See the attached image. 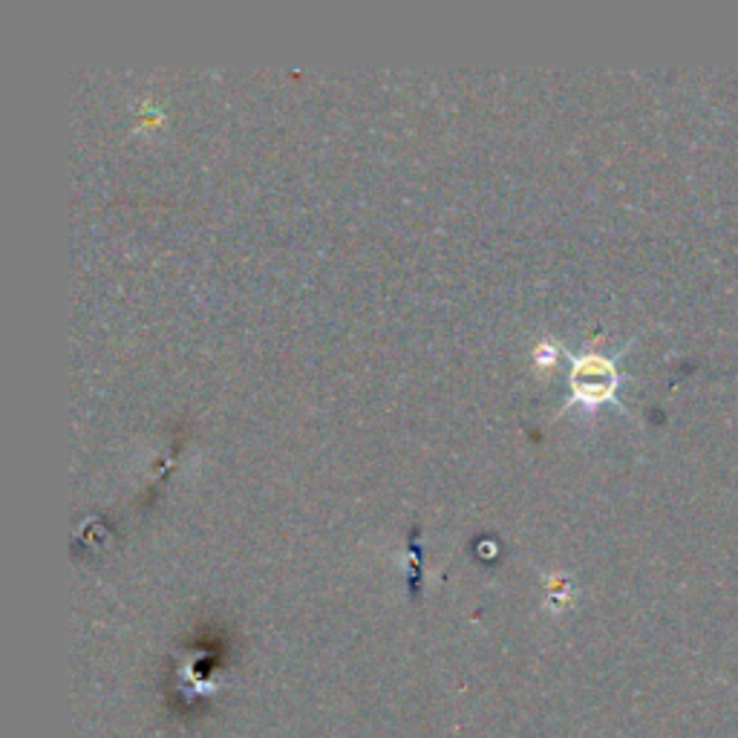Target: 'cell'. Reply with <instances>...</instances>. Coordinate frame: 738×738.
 Returning <instances> with one entry per match:
<instances>
[{
    "instance_id": "obj_1",
    "label": "cell",
    "mask_w": 738,
    "mask_h": 738,
    "mask_svg": "<svg viewBox=\"0 0 738 738\" xmlns=\"http://www.w3.org/2000/svg\"><path fill=\"white\" fill-rule=\"evenodd\" d=\"M574 390L588 402L606 398L615 390V367L600 355H588L574 369Z\"/></svg>"
}]
</instances>
